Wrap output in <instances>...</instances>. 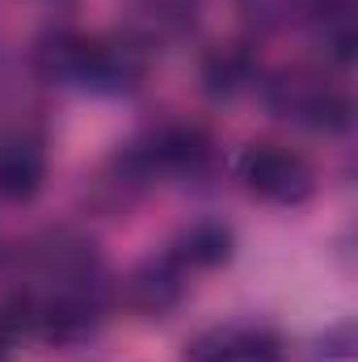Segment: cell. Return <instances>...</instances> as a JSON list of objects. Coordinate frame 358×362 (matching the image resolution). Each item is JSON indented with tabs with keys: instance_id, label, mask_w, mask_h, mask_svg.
<instances>
[{
	"instance_id": "6da1fadb",
	"label": "cell",
	"mask_w": 358,
	"mask_h": 362,
	"mask_svg": "<svg viewBox=\"0 0 358 362\" xmlns=\"http://www.w3.org/2000/svg\"><path fill=\"white\" fill-rule=\"evenodd\" d=\"M21 333L42 346L72 350L101 329L114 286L105 257L76 228H47L25 240L13 257V291L4 299Z\"/></svg>"
},
{
	"instance_id": "7a4b0ae2",
	"label": "cell",
	"mask_w": 358,
	"mask_h": 362,
	"mask_svg": "<svg viewBox=\"0 0 358 362\" xmlns=\"http://www.w3.org/2000/svg\"><path fill=\"white\" fill-rule=\"evenodd\" d=\"M34 68L42 81L59 89L93 93V97H127L148 81L152 47L139 34L51 30L34 47Z\"/></svg>"
},
{
	"instance_id": "3957f363",
	"label": "cell",
	"mask_w": 358,
	"mask_h": 362,
	"mask_svg": "<svg viewBox=\"0 0 358 362\" xmlns=\"http://www.w3.org/2000/svg\"><path fill=\"white\" fill-rule=\"evenodd\" d=\"M266 110L278 122H291L299 131L316 135H346L354 127V97L342 81H333L325 68L291 64L274 68L258 81Z\"/></svg>"
},
{
	"instance_id": "277c9868",
	"label": "cell",
	"mask_w": 358,
	"mask_h": 362,
	"mask_svg": "<svg viewBox=\"0 0 358 362\" xmlns=\"http://www.w3.org/2000/svg\"><path fill=\"white\" fill-rule=\"evenodd\" d=\"M219 152L207 127L198 122H161L135 135L118 152V173L127 185H152L156 177H207L215 169Z\"/></svg>"
},
{
	"instance_id": "5b68a950",
	"label": "cell",
	"mask_w": 358,
	"mask_h": 362,
	"mask_svg": "<svg viewBox=\"0 0 358 362\" xmlns=\"http://www.w3.org/2000/svg\"><path fill=\"white\" fill-rule=\"evenodd\" d=\"M236 177H241V185L258 202L287 206V211L312 202V194L321 185L316 165L304 152H295L291 144H278V139H253V144H245V152L236 156Z\"/></svg>"
},
{
	"instance_id": "8992f818",
	"label": "cell",
	"mask_w": 358,
	"mask_h": 362,
	"mask_svg": "<svg viewBox=\"0 0 358 362\" xmlns=\"http://www.w3.org/2000/svg\"><path fill=\"white\" fill-rule=\"evenodd\" d=\"M185 362H287V346L270 325L228 320L202 329L185 346Z\"/></svg>"
},
{
	"instance_id": "52a82bcc",
	"label": "cell",
	"mask_w": 358,
	"mask_h": 362,
	"mask_svg": "<svg viewBox=\"0 0 358 362\" xmlns=\"http://www.w3.org/2000/svg\"><path fill=\"white\" fill-rule=\"evenodd\" d=\"M47 173H51V152L38 131L25 127L0 131V202L8 206L34 202L47 185Z\"/></svg>"
},
{
	"instance_id": "ba28073f",
	"label": "cell",
	"mask_w": 358,
	"mask_h": 362,
	"mask_svg": "<svg viewBox=\"0 0 358 362\" xmlns=\"http://www.w3.org/2000/svg\"><path fill=\"white\" fill-rule=\"evenodd\" d=\"M190 278L194 274L185 270L169 249L165 253H152V257H144L135 270L122 278V303L131 312L148 316V320H161V316H169L181 299H185Z\"/></svg>"
},
{
	"instance_id": "9c48e42d",
	"label": "cell",
	"mask_w": 358,
	"mask_h": 362,
	"mask_svg": "<svg viewBox=\"0 0 358 362\" xmlns=\"http://www.w3.org/2000/svg\"><path fill=\"white\" fill-rule=\"evenodd\" d=\"M165 249H169L190 274L219 270V266H228L232 253H236V232H232L224 219H194V223L181 228Z\"/></svg>"
},
{
	"instance_id": "30bf717a",
	"label": "cell",
	"mask_w": 358,
	"mask_h": 362,
	"mask_svg": "<svg viewBox=\"0 0 358 362\" xmlns=\"http://www.w3.org/2000/svg\"><path fill=\"white\" fill-rule=\"evenodd\" d=\"M262 81V64L249 42H219L202 59V89L211 97H236Z\"/></svg>"
},
{
	"instance_id": "8fae6325",
	"label": "cell",
	"mask_w": 358,
	"mask_h": 362,
	"mask_svg": "<svg viewBox=\"0 0 358 362\" xmlns=\"http://www.w3.org/2000/svg\"><path fill=\"white\" fill-rule=\"evenodd\" d=\"M308 25H312L321 51L329 55V64H337V68H350L354 64V42H358L354 0H325Z\"/></svg>"
},
{
	"instance_id": "7c38bea8",
	"label": "cell",
	"mask_w": 358,
	"mask_h": 362,
	"mask_svg": "<svg viewBox=\"0 0 358 362\" xmlns=\"http://www.w3.org/2000/svg\"><path fill=\"white\" fill-rule=\"evenodd\" d=\"M325 0H236V13L253 30H287V25H308Z\"/></svg>"
},
{
	"instance_id": "4fadbf2b",
	"label": "cell",
	"mask_w": 358,
	"mask_h": 362,
	"mask_svg": "<svg viewBox=\"0 0 358 362\" xmlns=\"http://www.w3.org/2000/svg\"><path fill=\"white\" fill-rule=\"evenodd\" d=\"M308 362H358V333H354V320H342L333 329H325L312 346Z\"/></svg>"
},
{
	"instance_id": "5bb4252c",
	"label": "cell",
	"mask_w": 358,
	"mask_h": 362,
	"mask_svg": "<svg viewBox=\"0 0 358 362\" xmlns=\"http://www.w3.org/2000/svg\"><path fill=\"white\" fill-rule=\"evenodd\" d=\"M17 337H21V325H17L13 308H8V303H0V362H8L13 346H17Z\"/></svg>"
}]
</instances>
